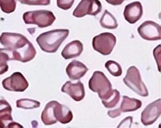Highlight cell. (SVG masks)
<instances>
[{"mask_svg":"<svg viewBox=\"0 0 161 128\" xmlns=\"http://www.w3.org/2000/svg\"><path fill=\"white\" fill-rule=\"evenodd\" d=\"M87 71L88 67L79 61H72L66 67L67 76L70 80H79L85 76Z\"/></svg>","mask_w":161,"mask_h":128,"instance_id":"cell-15","label":"cell"},{"mask_svg":"<svg viewBox=\"0 0 161 128\" xmlns=\"http://www.w3.org/2000/svg\"><path fill=\"white\" fill-rule=\"evenodd\" d=\"M56 20L52 11L35 10L27 11L23 14V20L26 25H36L39 28H46L52 25Z\"/></svg>","mask_w":161,"mask_h":128,"instance_id":"cell-5","label":"cell"},{"mask_svg":"<svg viewBox=\"0 0 161 128\" xmlns=\"http://www.w3.org/2000/svg\"><path fill=\"white\" fill-rule=\"evenodd\" d=\"M61 91L72 98L75 101H80L85 97V89L81 82H77L76 84H72L70 81H67L62 86Z\"/></svg>","mask_w":161,"mask_h":128,"instance_id":"cell-13","label":"cell"},{"mask_svg":"<svg viewBox=\"0 0 161 128\" xmlns=\"http://www.w3.org/2000/svg\"><path fill=\"white\" fill-rule=\"evenodd\" d=\"M139 36L146 41H159L161 39V27L157 23L147 20L137 29Z\"/></svg>","mask_w":161,"mask_h":128,"instance_id":"cell-10","label":"cell"},{"mask_svg":"<svg viewBox=\"0 0 161 128\" xmlns=\"http://www.w3.org/2000/svg\"><path fill=\"white\" fill-rule=\"evenodd\" d=\"M161 114V100L153 101L146 106L142 111L141 121L144 126L152 125L160 117Z\"/></svg>","mask_w":161,"mask_h":128,"instance_id":"cell-11","label":"cell"},{"mask_svg":"<svg viewBox=\"0 0 161 128\" xmlns=\"http://www.w3.org/2000/svg\"><path fill=\"white\" fill-rule=\"evenodd\" d=\"M142 14L143 9L142 3L140 2H133L125 6L123 15L129 24H135L142 18Z\"/></svg>","mask_w":161,"mask_h":128,"instance_id":"cell-14","label":"cell"},{"mask_svg":"<svg viewBox=\"0 0 161 128\" xmlns=\"http://www.w3.org/2000/svg\"><path fill=\"white\" fill-rule=\"evenodd\" d=\"M88 87L92 92L97 93L102 100L108 99L111 95L112 84L106 75L101 71H95L89 79Z\"/></svg>","mask_w":161,"mask_h":128,"instance_id":"cell-4","label":"cell"},{"mask_svg":"<svg viewBox=\"0 0 161 128\" xmlns=\"http://www.w3.org/2000/svg\"><path fill=\"white\" fill-rule=\"evenodd\" d=\"M69 34V31L67 29L53 30L39 35L36 42L42 51L47 53H54L65 41Z\"/></svg>","mask_w":161,"mask_h":128,"instance_id":"cell-3","label":"cell"},{"mask_svg":"<svg viewBox=\"0 0 161 128\" xmlns=\"http://www.w3.org/2000/svg\"><path fill=\"white\" fill-rule=\"evenodd\" d=\"M116 45V37L112 33L104 32L94 36L92 39V47L103 56H108L113 52Z\"/></svg>","mask_w":161,"mask_h":128,"instance_id":"cell-7","label":"cell"},{"mask_svg":"<svg viewBox=\"0 0 161 128\" xmlns=\"http://www.w3.org/2000/svg\"><path fill=\"white\" fill-rule=\"evenodd\" d=\"M83 52V44L78 41L75 40L73 42H69L64 47L61 52V56L64 59H71L77 57Z\"/></svg>","mask_w":161,"mask_h":128,"instance_id":"cell-17","label":"cell"},{"mask_svg":"<svg viewBox=\"0 0 161 128\" xmlns=\"http://www.w3.org/2000/svg\"><path fill=\"white\" fill-rule=\"evenodd\" d=\"M42 123L46 126L53 125L57 121L62 124L70 122L73 119L72 111L66 106L52 100L47 103L41 115Z\"/></svg>","mask_w":161,"mask_h":128,"instance_id":"cell-2","label":"cell"},{"mask_svg":"<svg viewBox=\"0 0 161 128\" xmlns=\"http://www.w3.org/2000/svg\"><path fill=\"white\" fill-rule=\"evenodd\" d=\"M123 82L129 89L140 96L142 97L148 96V90L144 83L142 82L139 70L135 66H131L128 68L126 75L123 79Z\"/></svg>","mask_w":161,"mask_h":128,"instance_id":"cell-6","label":"cell"},{"mask_svg":"<svg viewBox=\"0 0 161 128\" xmlns=\"http://www.w3.org/2000/svg\"><path fill=\"white\" fill-rule=\"evenodd\" d=\"M102 10V3L99 0H81L73 11V16L82 18L86 15L96 16Z\"/></svg>","mask_w":161,"mask_h":128,"instance_id":"cell-8","label":"cell"},{"mask_svg":"<svg viewBox=\"0 0 161 128\" xmlns=\"http://www.w3.org/2000/svg\"><path fill=\"white\" fill-rule=\"evenodd\" d=\"M120 99V93L117 89H113L111 95L104 100H102V104L105 106L106 108L111 109L117 106Z\"/></svg>","mask_w":161,"mask_h":128,"instance_id":"cell-21","label":"cell"},{"mask_svg":"<svg viewBox=\"0 0 161 128\" xmlns=\"http://www.w3.org/2000/svg\"><path fill=\"white\" fill-rule=\"evenodd\" d=\"M3 88L8 91L24 92L26 90L29 84L21 72H15L11 76L4 78L2 82Z\"/></svg>","mask_w":161,"mask_h":128,"instance_id":"cell-9","label":"cell"},{"mask_svg":"<svg viewBox=\"0 0 161 128\" xmlns=\"http://www.w3.org/2000/svg\"><path fill=\"white\" fill-rule=\"evenodd\" d=\"M105 67L106 69L108 70V72L111 75L114 76V77H119L122 74L121 66L118 62L113 61V60H109V61L106 62Z\"/></svg>","mask_w":161,"mask_h":128,"instance_id":"cell-22","label":"cell"},{"mask_svg":"<svg viewBox=\"0 0 161 128\" xmlns=\"http://www.w3.org/2000/svg\"><path fill=\"white\" fill-rule=\"evenodd\" d=\"M74 2L75 0H57V6L61 9L67 10L72 7Z\"/></svg>","mask_w":161,"mask_h":128,"instance_id":"cell-25","label":"cell"},{"mask_svg":"<svg viewBox=\"0 0 161 128\" xmlns=\"http://www.w3.org/2000/svg\"><path fill=\"white\" fill-rule=\"evenodd\" d=\"M18 1L20 3H22V4L31 6H47L49 5L50 3H51V0H18Z\"/></svg>","mask_w":161,"mask_h":128,"instance_id":"cell-24","label":"cell"},{"mask_svg":"<svg viewBox=\"0 0 161 128\" xmlns=\"http://www.w3.org/2000/svg\"><path fill=\"white\" fill-rule=\"evenodd\" d=\"M105 1L108 3H109V4H111V5L117 6L122 4L123 2H124L125 0H105Z\"/></svg>","mask_w":161,"mask_h":128,"instance_id":"cell-26","label":"cell"},{"mask_svg":"<svg viewBox=\"0 0 161 128\" xmlns=\"http://www.w3.org/2000/svg\"><path fill=\"white\" fill-rule=\"evenodd\" d=\"M14 122L11 106L5 100H0V128L9 127Z\"/></svg>","mask_w":161,"mask_h":128,"instance_id":"cell-16","label":"cell"},{"mask_svg":"<svg viewBox=\"0 0 161 128\" xmlns=\"http://www.w3.org/2000/svg\"><path fill=\"white\" fill-rule=\"evenodd\" d=\"M0 43L8 51L12 61L28 62L36 57L32 43L21 34L3 32L0 36Z\"/></svg>","mask_w":161,"mask_h":128,"instance_id":"cell-1","label":"cell"},{"mask_svg":"<svg viewBox=\"0 0 161 128\" xmlns=\"http://www.w3.org/2000/svg\"><path fill=\"white\" fill-rule=\"evenodd\" d=\"M100 25L103 28L109 29V30H114L118 27V22L116 18L108 11L104 10L103 15L100 19Z\"/></svg>","mask_w":161,"mask_h":128,"instance_id":"cell-18","label":"cell"},{"mask_svg":"<svg viewBox=\"0 0 161 128\" xmlns=\"http://www.w3.org/2000/svg\"><path fill=\"white\" fill-rule=\"evenodd\" d=\"M0 8L5 14H11L16 8L15 0H0Z\"/></svg>","mask_w":161,"mask_h":128,"instance_id":"cell-23","label":"cell"},{"mask_svg":"<svg viewBox=\"0 0 161 128\" xmlns=\"http://www.w3.org/2000/svg\"><path fill=\"white\" fill-rule=\"evenodd\" d=\"M10 60L9 53L5 48H0V75L5 73L8 70V61Z\"/></svg>","mask_w":161,"mask_h":128,"instance_id":"cell-20","label":"cell"},{"mask_svg":"<svg viewBox=\"0 0 161 128\" xmlns=\"http://www.w3.org/2000/svg\"><path fill=\"white\" fill-rule=\"evenodd\" d=\"M40 102L37 100H30V99H19L16 101V106L18 108L24 110H32L40 107Z\"/></svg>","mask_w":161,"mask_h":128,"instance_id":"cell-19","label":"cell"},{"mask_svg":"<svg viewBox=\"0 0 161 128\" xmlns=\"http://www.w3.org/2000/svg\"><path fill=\"white\" fill-rule=\"evenodd\" d=\"M141 106H142L141 100L124 95L119 108L116 109V110H113V111H108V116L111 118H115V117L120 116V114L123 112L125 113V112H131L137 111L138 109L141 108Z\"/></svg>","mask_w":161,"mask_h":128,"instance_id":"cell-12","label":"cell"}]
</instances>
